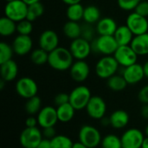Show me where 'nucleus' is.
Returning <instances> with one entry per match:
<instances>
[{"label": "nucleus", "mask_w": 148, "mask_h": 148, "mask_svg": "<svg viewBox=\"0 0 148 148\" xmlns=\"http://www.w3.org/2000/svg\"><path fill=\"white\" fill-rule=\"evenodd\" d=\"M114 37L119 46H125L131 44L134 35L127 25H121L118 26L115 33L114 34Z\"/></svg>", "instance_id": "4be33fe9"}, {"label": "nucleus", "mask_w": 148, "mask_h": 148, "mask_svg": "<svg viewBox=\"0 0 148 148\" xmlns=\"http://www.w3.org/2000/svg\"><path fill=\"white\" fill-rule=\"evenodd\" d=\"M134 11L143 16H148V1H140L135 8Z\"/></svg>", "instance_id": "ea45409f"}, {"label": "nucleus", "mask_w": 148, "mask_h": 148, "mask_svg": "<svg viewBox=\"0 0 148 148\" xmlns=\"http://www.w3.org/2000/svg\"><path fill=\"white\" fill-rule=\"evenodd\" d=\"M79 141L88 148H95L101 145L102 137L100 131L94 126L83 125L78 134Z\"/></svg>", "instance_id": "20e7f679"}, {"label": "nucleus", "mask_w": 148, "mask_h": 148, "mask_svg": "<svg viewBox=\"0 0 148 148\" xmlns=\"http://www.w3.org/2000/svg\"><path fill=\"white\" fill-rule=\"evenodd\" d=\"M141 116L145 119V120H148V104H144L141 111H140Z\"/></svg>", "instance_id": "a18cd8bd"}, {"label": "nucleus", "mask_w": 148, "mask_h": 148, "mask_svg": "<svg viewBox=\"0 0 148 148\" xmlns=\"http://www.w3.org/2000/svg\"><path fill=\"white\" fill-rule=\"evenodd\" d=\"M141 148H148V137H145L144 140H143V143H142V146Z\"/></svg>", "instance_id": "603ef678"}, {"label": "nucleus", "mask_w": 148, "mask_h": 148, "mask_svg": "<svg viewBox=\"0 0 148 148\" xmlns=\"http://www.w3.org/2000/svg\"><path fill=\"white\" fill-rule=\"evenodd\" d=\"M72 148H88L87 146H85L84 144H82V142L78 141V142H75L74 145H73V147Z\"/></svg>", "instance_id": "09e8293b"}, {"label": "nucleus", "mask_w": 148, "mask_h": 148, "mask_svg": "<svg viewBox=\"0 0 148 148\" xmlns=\"http://www.w3.org/2000/svg\"><path fill=\"white\" fill-rule=\"evenodd\" d=\"M145 134H146L147 137H148V125L146 127V128H145Z\"/></svg>", "instance_id": "5fc2aeb1"}, {"label": "nucleus", "mask_w": 148, "mask_h": 148, "mask_svg": "<svg viewBox=\"0 0 148 148\" xmlns=\"http://www.w3.org/2000/svg\"><path fill=\"white\" fill-rule=\"evenodd\" d=\"M143 69H144L145 77L148 79V61H147V62L143 64Z\"/></svg>", "instance_id": "8fccbe9b"}, {"label": "nucleus", "mask_w": 148, "mask_h": 148, "mask_svg": "<svg viewBox=\"0 0 148 148\" xmlns=\"http://www.w3.org/2000/svg\"><path fill=\"white\" fill-rule=\"evenodd\" d=\"M126 25L133 32L134 36L142 35L148 32V20L135 11L129 14L127 17Z\"/></svg>", "instance_id": "1a4fd4ad"}, {"label": "nucleus", "mask_w": 148, "mask_h": 148, "mask_svg": "<svg viewBox=\"0 0 148 148\" xmlns=\"http://www.w3.org/2000/svg\"><path fill=\"white\" fill-rule=\"evenodd\" d=\"M42 139V132L37 127H25L20 134L19 142L23 148H36Z\"/></svg>", "instance_id": "0eeeda50"}, {"label": "nucleus", "mask_w": 148, "mask_h": 148, "mask_svg": "<svg viewBox=\"0 0 148 148\" xmlns=\"http://www.w3.org/2000/svg\"><path fill=\"white\" fill-rule=\"evenodd\" d=\"M42 135L43 138L48 140H52L56 135V131L55 129V127H49L46 128H42Z\"/></svg>", "instance_id": "79ce46f5"}, {"label": "nucleus", "mask_w": 148, "mask_h": 148, "mask_svg": "<svg viewBox=\"0 0 148 148\" xmlns=\"http://www.w3.org/2000/svg\"><path fill=\"white\" fill-rule=\"evenodd\" d=\"M5 82H5L4 80L1 79V81H0V89H1V90H3V87H4Z\"/></svg>", "instance_id": "864d4df0"}, {"label": "nucleus", "mask_w": 148, "mask_h": 148, "mask_svg": "<svg viewBox=\"0 0 148 148\" xmlns=\"http://www.w3.org/2000/svg\"><path fill=\"white\" fill-rule=\"evenodd\" d=\"M33 30V24L32 22L29 21L28 19L22 20L18 23H16V32L19 35H27L29 36V34Z\"/></svg>", "instance_id": "c9c22d12"}, {"label": "nucleus", "mask_w": 148, "mask_h": 148, "mask_svg": "<svg viewBox=\"0 0 148 148\" xmlns=\"http://www.w3.org/2000/svg\"><path fill=\"white\" fill-rule=\"evenodd\" d=\"M118 47L114 36H99L91 42L92 51L104 56L114 55Z\"/></svg>", "instance_id": "f03ea898"}, {"label": "nucleus", "mask_w": 148, "mask_h": 148, "mask_svg": "<svg viewBox=\"0 0 148 148\" xmlns=\"http://www.w3.org/2000/svg\"><path fill=\"white\" fill-rule=\"evenodd\" d=\"M64 3L70 5V4H74V3H81L82 0H62Z\"/></svg>", "instance_id": "de8ad7c7"}, {"label": "nucleus", "mask_w": 148, "mask_h": 148, "mask_svg": "<svg viewBox=\"0 0 148 148\" xmlns=\"http://www.w3.org/2000/svg\"><path fill=\"white\" fill-rule=\"evenodd\" d=\"M107 85L111 90L115 91V92H120V91L124 90L128 84L122 75L115 74L114 75L108 79Z\"/></svg>", "instance_id": "c85d7f7f"}, {"label": "nucleus", "mask_w": 148, "mask_h": 148, "mask_svg": "<svg viewBox=\"0 0 148 148\" xmlns=\"http://www.w3.org/2000/svg\"><path fill=\"white\" fill-rule=\"evenodd\" d=\"M16 92L20 97L28 100L37 95L38 86L34 79L23 76L17 80L16 83Z\"/></svg>", "instance_id": "6e6552de"}, {"label": "nucleus", "mask_w": 148, "mask_h": 148, "mask_svg": "<svg viewBox=\"0 0 148 148\" xmlns=\"http://www.w3.org/2000/svg\"><path fill=\"white\" fill-rule=\"evenodd\" d=\"M26 4H28V5H30V4H32V3H38V2H40L41 0H23Z\"/></svg>", "instance_id": "3c124183"}, {"label": "nucleus", "mask_w": 148, "mask_h": 148, "mask_svg": "<svg viewBox=\"0 0 148 148\" xmlns=\"http://www.w3.org/2000/svg\"><path fill=\"white\" fill-rule=\"evenodd\" d=\"M69 50L75 60H85L92 52L91 42L82 37L72 40L69 45Z\"/></svg>", "instance_id": "f8f14e48"}, {"label": "nucleus", "mask_w": 148, "mask_h": 148, "mask_svg": "<svg viewBox=\"0 0 148 148\" xmlns=\"http://www.w3.org/2000/svg\"><path fill=\"white\" fill-rule=\"evenodd\" d=\"M92 97L90 89L84 85L75 87L69 94V103L76 111L85 109Z\"/></svg>", "instance_id": "39448f33"}, {"label": "nucleus", "mask_w": 148, "mask_h": 148, "mask_svg": "<svg viewBox=\"0 0 148 148\" xmlns=\"http://www.w3.org/2000/svg\"><path fill=\"white\" fill-rule=\"evenodd\" d=\"M75 111L76 110L74 108V107L69 102L61 105L59 107H56L58 121L62 123H68V122L71 121L75 116Z\"/></svg>", "instance_id": "b1692460"}, {"label": "nucleus", "mask_w": 148, "mask_h": 148, "mask_svg": "<svg viewBox=\"0 0 148 148\" xmlns=\"http://www.w3.org/2000/svg\"><path fill=\"white\" fill-rule=\"evenodd\" d=\"M62 31L66 37L71 40H75L81 37L82 36V25H80L78 22L69 20L64 23Z\"/></svg>", "instance_id": "393cba45"}, {"label": "nucleus", "mask_w": 148, "mask_h": 148, "mask_svg": "<svg viewBox=\"0 0 148 148\" xmlns=\"http://www.w3.org/2000/svg\"><path fill=\"white\" fill-rule=\"evenodd\" d=\"M48 63L56 71H66L74 63V57L69 49L59 46L49 53Z\"/></svg>", "instance_id": "f257e3e1"}, {"label": "nucleus", "mask_w": 148, "mask_h": 148, "mask_svg": "<svg viewBox=\"0 0 148 148\" xmlns=\"http://www.w3.org/2000/svg\"><path fill=\"white\" fill-rule=\"evenodd\" d=\"M18 74V66L14 60H10L0 64V75L1 79L6 82L15 80Z\"/></svg>", "instance_id": "aec40b11"}, {"label": "nucleus", "mask_w": 148, "mask_h": 148, "mask_svg": "<svg viewBox=\"0 0 148 148\" xmlns=\"http://www.w3.org/2000/svg\"><path fill=\"white\" fill-rule=\"evenodd\" d=\"M69 102V95L67 93H59L54 98V103L56 107Z\"/></svg>", "instance_id": "58836bf2"}, {"label": "nucleus", "mask_w": 148, "mask_h": 148, "mask_svg": "<svg viewBox=\"0 0 148 148\" xmlns=\"http://www.w3.org/2000/svg\"><path fill=\"white\" fill-rule=\"evenodd\" d=\"M39 48L51 52L57 47H59V36L57 33L52 29H46L41 33L38 39Z\"/></svg>", "instance_id": "2eb2a0df"}, {"label": "nucleus", "mask_w": 148, "mask_h": 148, "mask_svg": "<svg viewBox=\"0 0 148 148\" xmlns=\"http://www.w3.org/2000/svg\"><path fill=\"white\" fill-rule=\"evenodd\" d=\"M140 101L143 104H148V85L144 86L138 94Z\"/></svg>", "instance_id": "a19ab883"}, {"label": "nucleus", "mask_w": 148, "mask_h": 148, "mask_svg": "<svg viewBox=\"0 0 148 148\" xmlns=\"http://www.w3.org/2000/svg\"><path fill=\"white\" fill-rule=\"evenodd\" d=\"M25 111L29 115L37 114L42 109V100L39 96L36 95L27 100L24 106Z\"/></svg>", "instance_id": "7c9ffc66"}, {"label": "nucleus", "mask_w": 148, "mask_h": 148, "mask_svg": "<svg viewBox=\"0 0 148 148\" xmlns=\"http://www.w3.org/2000/svg\"><path fill=\"white\" fill-rule=\"evenodd\" d=\"M95 31H96V29H94L92 24L85 23L83 25H82V36H81V37H82L85 40L91 42L95 39Z\"/></svg>", "instance_id": "e433bc0d"}, {"label": "nucleus", "mask_w": 148, "mask_h": 148, "mask_svg": "<svg viewBox=\"0 0 148 148\" xmlns=\"http://www.w3.org/2000/svg\"><path fill=\"white\" fill-rule=\"evenodd\" d=\"M130 46L138 56L148 55V32L142 35L134 36Z\"/></svg>", "instance_id": "5701e85b"}, {"label": "nucleus", "mask_w": 148, "mask_h": 148, "mask_svg": "<svg viewBox=\"0 0 148 148\" xmlns=\"http://www.w3.org/2000/svg\"><path fill=\"white\" fill-rule=\"evenodd\" d=\"M90 73V68L85 60H76L69 69L71 78L76 82H85Z\"/></svg>", "instance_id": "dca6fc26"}, {"label": "nucleus", "mask_w": 148, "mask_h": 148, "mask_svg": "<svg viewBox=\"0 0 148 148\" xmlns=\"http://www.w3.org/2000/svg\"><path fill=\"white\" fill-rule=\"evenodd\" d=\"M118 26L114 19L106 16L101 18L96 23V32L99 36H114Z\"/></svg>", "instance_id": "6ab92c4d"}, {"label": "nucleus", "mask_w": 148, "mask_h": 148, "mask_svg": "<svg viewBox=\"0 0 148 148\" xmlns=\"http://www.w3.org/2000/svg\"><path fill=\"white\" fill-rule=\"evenodd\" d=\"M138 55L133 49L130 45L119 46L114 54V57L116 59L120 66L127 68L137 62Z\"/></svg>", "instance_id": "9d476101"}, {"label": "nucleus", "mask_w": 148, "mask_h": 148, "mask_svg": "<svg viewBox=\"0 0 148 148\" xmlns=\"http://www.w3.org/2000/svg\"><path fill=\"white\" fill-rule=\"evenodd\" d=\"M141 1H147V0H141Z\"/></svg>", "instance_id": "4d7b16f0"}, {"label": "nucleus", "mask_w": 148, "mask_h": 148, "mask_svg": "<svg viewBox=\"0 0 148 148\" xmlns=\"http://www.w3.org/2000/svg\"><path fill=\"white\" fill-rule=\"evenodd\" d=\"M88 115L94 120H101L107 112V104L101 96H92L86 107Z\"/></svg>", "instance_id": "ddd939ff"}, {"label": "nucleus", "mask_w": 148, "mask_h": 148, "mask_svg": "<svg viewBox=\"0 0 148 148\" xmlns=\"http://www.w3.org/2000/svg\"><path fill=\"white\" fill-rule=\"evenodd\" d=\"M36 148H52L51 147L50 140H48V139L43 138L42 140L39 143V145L37 146V147Z\"/></svg>", "instance_id": "c03bdc74"}, {"label": "nucleus", "mask_w": 148, "mask_h": 148, "mask_svg": "<svg viewBox=\"0 0 148 148\" xmlns=\"http://www.w3.org/2000/svg\"><path fill=\"white\" fill-rule=\"evenodd\" d=\"M30 60L36 65H44L45 63H48L49 52L41 48L36 49L30 54Z\"/></svg>", "instance_id": "473e14b6"}, {"label": "nucleus", "mask_w": 148, "mask_h": 148, "mask_svg": "<svg viewBox=\"0 0 148 148\" xmlns=\"http://www.w3.org/2000/svg\"><path fill=\"white\" fill-rule=\"evenodd\" d=\"M37 125H38L37 118L34 117V115H30L25 120V127H36Z\"/></svg>", "instance_id": "37998d69"}, {"label": "nucleus", "mask_w": 148, "mask_h": 148, "mask_svg": "<svg viewBox=\"0 0 148 148\" xmlns=\"http://www.w3.org/2000/svg\"><path fill=\"white\" fill-rule=\"evenodd\" d=\"M38 126L42 128L55 127L59 121L57 117L56 108L52 106H46L42 108L40 112L36 114Z\"/></svg>", "instance_id": "4468645a"}, {"label": "nucleus", "mask_w": 148, "mask_h": 148, "mask_svg": "<svg viewBox=\"0 0 148 148\" xmlns=\"http://www.w3.org/2000/svg\"><path fill=\"white\" fill-rule=\"evenodd\" d=\"M28 12V4L23 0H15L6 3L4 6V15L10 19L18 23L26 19Z\"/></svg>", "instance_id": "423d86ee"}, {"label": "nucleus", "mask_w": 148, "mask_h": 148, "mask_svg": "<svg viewBox=\"0 0 148 148\" xmlns=\"http://www.w3.org/2000/svg\"><path fill=\"white\" fill-rule=\"evenodd\" d=\"M14 53L17 56H23L29 54L32 50L33 41L29 36L27 35H17L11 44Z\"/></svg>", "instance_id": "f3484780"}, {"label": "nucleus", "mask_w": 148, "mask_h": 148, "mask_svg": "<svg viewBox=\"0 0 148 148\" xmlns=\"http://www.w3.org/2000/svg\"><path fill=\"white\" fill-rule=\"evenodd\" d=\"M16 32V23L7 16L0 19V35L2 36H10Z\"/></svg>", "instance_id": "cd10ccee"}, {"label": "nucleus", "mask_w": 148, "mask_h": 148, "mask_svg": "<svg viewBox=\"0 0 148 148\" xmlns=\"http://www.w3.org/2000/svg\"><path fill=\"white\" fill-rule=\"evenodd\" d=\"M43 13H44V6L41 2L32 3L30 5H28V12H27L26 19L33 23L37 18L42 16Z\"/></svg>", "instance_id": "c756f323"}, {"label": "nucleus", "mask_w": 148, "mask_h": 148, "mask_svg": "<svg viewBox=\"0 0 148 148\" xmlns=\"http://www.w3.org/2000/svg\"><path fill=\"white\" fill-rule=\"evenodd\" d=\"M50 142L52 148H72L74 145L72 140L64 134H56Z\"/></svg>", "instance_id": "2f4dec72"}, {"label": "nucleus", "mask_w": 148, "mask_h": 148, "mask_svg": "<svg viewBox=\"0 0 148 148\" xmlns=\"http://www.w3.org/2000/svg\"><path fill=\"white\" fill-rule=\"evenodd\" d=\"M121 139L123 148H141L145 135L140 129L133 127L126 130Z\"/></svg>", "instance_id": "9b49d317"}, {"label": "nucleus", "mask_w": 148, "mask_h": 148, "mask_svg": "<svg viewBox=\"0 0 148 148\" xmlns=\"http://www.w3.org/2000/svg\"><path fill=\"white\" fill-rule=\"evenodd\" d=\"M6 3H10V2H12V1H15V0H4Z\"/></svg>", "instance_id": "6e6d98bb"}, {"label": "nucleus", "mask_w": 148, "mask_h": 148, "mask_svg": "<svg viewBox=\"0 0 148 148\" xmlns=\"http://www.w3.org/2000/svg\"><path fill=\"white\" fill-rule=\"evenodd\" d=\"M101 19V10L100 9L93 4L88 5L84 8L83 20L85 23L89 24L97 23V22Z\"/></svg>", "instance_id": "bb28decb"}, {"label": "nucleus", "mask_w": 148, "mask_h": 148, "mask_svg": "<svg viewBox=\"0 0 148 148\" xmlns=\"http://www.w3.org/2000/svg\"><path fill=\"white\" fill-rule=\"evenodd\" d=\"M14 54V50L11 45L2 42L0 43V64L12 60V56Z\"/></svg>", "instance_id": "f704fd0d"}, {"label": "nucleus", "mask_w": 148, "mask_h": 148, "mask_svg": "<svg viewBox=\"0 0 148 148\" xmlns=\"http://www.w3.org/2000/svg\"><path fill=\"white\" fill-rule=\"evenodd\" d=\"M84 8L85 7H83V5L81 3L68 5L66 10V16L68 19L69 21H74V22H79L82 19H83Z\"/></svg>", "instance_id": "a878e982"}, {"label": "nucleus", "mask_w": 148, "mask_h": 148, "mask_svg": "<svg viewBox=\"0 0 148 148\" xmlns=\"http://www.w3.org/2000/svg\"><path fill=\"white\" fill-rule=\"evenodd\" d=\"M122 75L127 81V84L134 85L139 83L142 81V79L145 77L143 65L139 64L138 62L128 66L127 68H124Z\"/></svg>", "instance_id": "a211bd4d"}, {"label": "nucleus", "mask_w": 148, "mask_h": 148, "mask_svg": "<svg viewBox=\"0 0 148 148\" xmlns=\"http://www.w3.org/2000/svg\"><path fill=\"white\" fill-rule=\"evenodd\" d=\"M141 0H117L119 7L126 11L134 10Z\"/></svg>", "instance_id": "4c0bfd02"}, {"label": "nucleus", "mask_w": 148, "mask_h": 148, "mask_svg": "<svg viewBox=\"0 0 148 148\" xmlns=\"http://www.w3.org/2000/svg\"><path fill=\"white\" fill-rule=\"evenodd\" d=\"M101 146V148H123L121 139L114 134H109L104 136L102 138Z\"/></svg>", "instance_id": "72a5a7b5"}, {"label": "nucleus", "mask_w": 148, "mask_h": 148, "mask_svg": "<svg viewBox=\"0 0 148 148\" xmlns=\"http://www.w3.org/2000/svg\"><path fill=\"white\" fill-rule=\"evenodd\" d=\"M110 126L114 129H122L125 128L129 123V114L125 110H115L109 116Z\"/></svg>", "instance_id": "412c9836"}, {"label": "nucleus", "mask_w": 148, "mask_h": 148, "mask_svg": "<svg viewBox=\"0 0 148 148\" xmlns=\"http://www.w3.org/2000/svg\"><path fill=\"white\" fill-rule=\"evenodd\" d=\"M120 64L114 56H104L95 65V74L99 78L108 80L117 73Z\"/></svg>", "instance_id": "7ed1b4c3"}, {"label": "nucleus", "mask_w": 148, "mask_h": 148, "mask_svg": "<svg viewBox=\"0 0 148 148\" xmlns=\"http://www.w3.org/2000/svg\"><path fill=\"white\" fill-rule=\"evenodd\" d=\"M101 121V126H104V127H108V126H110V119L109 117H103Z\"/></svg>", "instance_id": "49530a36"}]
</instances>
